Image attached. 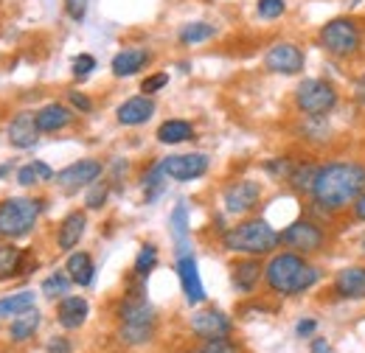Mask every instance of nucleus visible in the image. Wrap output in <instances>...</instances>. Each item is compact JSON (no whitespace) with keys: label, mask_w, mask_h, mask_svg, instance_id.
I'll use <instances>...</instances> for the list:
<instances>
[{"label":"nucleus","mask_w":365,"mask_h":353,"mask_svg":"<svg viewBox=\"0 0 365 353\" xmlns=\"http://www.w3.org/2000/svg\"><path fill=\"white\" fill-rule=\"evenodd\" d=\"M155 266H158V247H155V244H143V247H140V253H138V258H135V266H133L135 278L146 280V278H149V272H152Z\"/></svg>","instance_id":"33"},{"label":"nucleus","mask_w":365,"mask_h":353,"mask_svg":"<svg viewBox=\"0 0 365 353\" xmlns=\"http://www.w3.org/2000/svg\"><path fill=\"white\" fill-rule=\"evenodd\" d=\"M262 275H264V266H262L259 258H253V255L242 258L239 264H233V269H230V280H233V286H236L239 292H245V295H250V292L259 286Z\"/></svg>","instance_id":"21"},{"label":"nucleus","mask_w":365,"mask_h":353,"mask_svg":"<svg viewBox=\"0 0 365 353\" xmlns=\"http://www.w3.org/2000/svg\"><path fill=\"white\" fill-rule=\"evenodd\" d=\"M169 227H172V238H175V247H178V255H188L191 253V244H188V205L178 202L172 216H169Z\"/></svg>","instance_id":"24"},{"label":"nucleus","mask_w":365,"mask_h":353,"mask_svg":"<svg viewBox=\"0 0 365 353\" xmlns=\"http://www.w3.org/2000/svg\"><path fill=\"white\" fill-rule=\"evenodd\" d=\"M62 3H65V14L73 23H82L88 17V0H62Z\"/></svg>","instance_id":"40"},{"label":"nucleus","mask_w":365,"mask_h":353,"mask_svg":"<svg viewBox=\"0 0 365 353\" xmlns=\"http://www.w3.org/2000/svg\"><path fill=\"white\" fill-rule=\"evenodd\" d=\"M68 101H71V107L76 110V112H82V115H88V112H93V101L85 95V93H68Z\"/></svg>","instance_id":"42"},{"label":"nucleus","mask_w":365,"mask_h":353,"mask_svg":"<svg viewBox=\"0 0 365 353\" xmlns=\"http://www.w3.org/2000/svg\"><path fill=\"white\" fill-rule=\"evenodd\" d=\"M160 166H163V174L169 176V179L191 182V179H200V176L208 172L211 160H208V154H202V152H191V154H172V157H163Z\"/></svg>","instance_id":"11"},{"label":"nucleus","mask_w":365,"mask_h":353,"mask_svg":"<svg viewBox=\"0 0 365 353\" xmlns=\"http://www.w3.org/2000/svg\"><path fill=\"white\" fill-rule=\"evenodd\" d=\"M304 68H307V53H304V48L295 43H289V40H278L267 48V53H264V70H270V73H278V76H298V73H304Z\"/></svg>","instance_id":"9"},{"label":"nucleus","mask_w":365,"mask_h":353,"mask_svg":"<svg viewBox=\"0 0 365 353\" xmlns=\"http://www.w3.org/2000/svg\"><path fill=\"white\" fill-rule=\"evenodd\" d=\"M155 110H158V104L152 95H133L115 110V118L121 127H140L155 115Z\"/></svg>","instance_id":"16"},{"label":"nucleus","mask_w":365,"mask_h":353,"mask_svg":"<svg viewBox=\"0 0 365 353\" xmlns=\"http://www.w3.org/2000/svg\"><path fill=\"white\" fill-rule=\"evenodd\" d=\"M365 26L354 14H337L318 28V45L334 59H351L363 51Z\"/></svg>","instance_id":"3"},{"label":"nucleus","mask_w":365,"mask_h":353,"mask_svg":"<svg viewBox=\"0 0 365 353\" xmlns=\"http://www.w3.org/2000/svg\"><path fill=\"white\" fill-rule=\"evenodd\" d=\"M200 353H239V348H236V342L228 339V337H217V339H208L200 348Z\"/></svg>","instance_id":"37"},{"label":"nucleus","mask_w":365,"mask_h":353,"mask_svg":"<svg viewBox=\"0 0 365 353\" xmlns=\"http://www.w3.org/2000/svg\"><path fill=\"white\" fill-rule=\"evenodd\" d=\"M340 101L337 88L329 79H304L295 88V107L301 115L309 118H326Z\"/></svg>","instance_id":"6"},{"label":"nucleus","mask_w":365,"mask_h":353,"mask_svg":"<svg viewBox=\"0 0 365 353\" xmlns=\"http://www.w3.org/2000/svg\"><path fill=\"white\" fill-rule=\"evenodd\" d=\"M107 196H110V182H101L96 179L93 185H88V196H85V205L91 211H101L107 205Z\"/></svg>","instance_id":"34"},{"label":"nucleus","mask_w":365,"mask_h":353,"mask_svg":"<svg viewBox=\"0 0 365 353\" xmlns=\"http://www.w3.org/2000/svg\"><path fill=\"white\" fill-rule=\"evenodd\" d=\"M360 250H363V253H365V238H363V241H360Z\"/></svg>","instance_id":"50"},{"label":"nucleus","mask_w":365,"mask_h":353,"mask_svg":"<svg viewBox=\"0 0 365 353\" xmlns=\"http://www.w3.org/2000/svg\"><path fill=\"white\" fill-rule=\"evenodd\" d=\"M71 275L68 272H53L43 280V295L51 297V300H62L68 292H71Z\"/></svg>","instance_id":"31"},{"label":"nucleus","mask_w":365,"mask_h":353,"mask_svg":"<svg viewBox=\"0 0 365 353\" xmlns=\"http://www.w3.org/2000/svg\"><path fill=\"white\" fill-rule=\"evenodd\" d=\"M149 62H152V51H146V48H121L113 56L110 70L118 79H130V76H138Z\"/></svg>","instance_id":"15"},{"label":"nucleus","mask_w":365,"mask_h":353,"mask_svg":"<svg viewBox=\"0 0 365 353\" xmlns=\"http://www.w3.org/2000/svg\"><path fill=\"white\" fill-rule=\"evenodd\" d=\"M40 322H43V314L37 309H29V311H23V314H17V317L11 320V325H9L11 342H26V339H31V337L40 331Z\"/></svg>","instance_id":"23"},{"label":"nucleus","mask_w":365,"mask_h":353,"mask_svg":"<svg viewBox=\"0 0 365 353\" xmlns=\"http://www.w3.org/2000/svg\"><path fill=\"white\" fill-rule=\"evenodd\" d=\"M194 137V127L182 118H169L158 127V140L166 143V146H178V143H185Z\"/></svg>","instance_id":"26"},{"label":"nucleus","mask_w":365,"mask_h":353,"mask_svg":"<svg viewBox=\"0 0 365 353\" xmlns=\"http://www.w3.org/2000/svg\"><path fill=\"white\" fill-rule=\"evenodd\" d=\"M315 328H318L315 320H301L298 328H295V334H298V337H309V334H315Z\"/></svg>","instance_id":"46"},{"label":"nucleus","mask_w":365,"mask_h":353,"mask_svg":"<svg viewBox=\"0 0 365 353\" xmlns=\"http://www.w3.org/2000/svg\"><path fill=\"white\" fill-rule=\"evenodd\" d=\"M312 353H331V348H329L326 339H315V342H312Z\"/></svg>","instance_id":"48"},{"label":"nucleus","mask_w":365,"mask_h":353,"mask_svg":"<svg viewBox=\"0 0 365 353\" xmlns=\"http://www.w3.org/2000/svg\"><path fill=\"white\" fill-rule=\"evenodd\" d=\"M65 272L71 275V280L76 283V286H91L93 278H96V264H93V258L88 253H71L68 255V264H65Z\"/></svg>","instance_id":"25"},{"label":"nucleus","mask_w":365,"mask_h":353,"mask_svg":"<svg viewBox=\"0 0 365 353\" xmlns=\"http://www.w3.org/2000/svg\"><path fill=\"white\" fill-rule=\"evenodd\" d=\"M166 179H169V176L163 174V166H160V160H158V163H155V166H152V169L143 174V182H140V185L146 188V199H149V202L160 196V191L166 188Z\"/></svg>","instance_id":"32"},{"label":"nucleus","mask_w":365,"mask_h":353,"mask_svg":"<svg viewBox=\"0 0 365 353\" xmlns=\"http://www.w3.org/2000/svg\"><path fill=\"white\" fill-rule=\"evenodd\" d=\"M43 214V199L9 196L0 202V236L3 238H26Z\"/></svg>","instance_id":"5"},{"label":"nucleus","mask_w":365,"mask_h":353,"mask_svg":"<svg viewBox=\"0 0 365 353\" xmlns=\"http://www.w3.org/2000/svg\"><path fill=\"white\" fill-rule=\"evenodd\" d=\"M320 166L318 163H295L292 174H289V188L295 194H309L312 196V188H315V179H318Z\"/></svg>","instance_id":"27"},{"label":"nucleus","mask_w":365,"mask_h":353,"mask_svg":"<svg viewBox=\"0 0 365 353\" xmlns=\"http://www.w3.org/2000/svg\"><path fill=\"white\" fill-rule=\"evenodd\" d=\"M262 199V185L256 179H236L222 191V205L230 216H245L250 214Z\"/></svg>","instance_id":"10"},{"label":"nucleus","mask_w":365,"mask_h":353,"mask_svg":"<svg viewBox=\"0 0 365 353\" xmlns=\"http://www.w3.org/2000/svg\"><path fill=\"white\" fill-rule=\"evenodd\" d=\"M34 297H37V295L29 292V289L0 297V320H9V317H17V314H23V311L34 309Z\"/></svg>","instance_id":"28"},{"label":"nucleus","mask_w":365,"mask_h":353,"mask_svg":"<svg viewBox=\"0 0 365 353\" xmlns=\"http://www.w3.org/2000/svg\"><path fill=\"white\" fill-rule=\"evenodd\" d=\"M191 331L202 339H217V337H228L230 334V320L217 309L197 311L191 317Z\"/></svg>","instance_id":"17"},{"label":"nucleus","mask_w":365,"mask_h":353,"mask_svg":"<svg viewBox=\"0 0 365 353\" xmlns=\"http://www.w3.org/2000/svg\"><path fill=\"white\" fill-rule=\"evenodd\" d=\"M214 37H217V26L202 23V20H197V23H185V26H180V31H178L180 45H200V43L214 40Z\"/></svg>","instance_id":"29"},{"label":"nucleus","mask_w":365,"mask_h":353,"mask_svg":"<svg viewBox=\"0 0 365 353\" xmlns=\"http://www.w3.org/2000/svg\"><path fill=\"white\" fill-rule=\"evenodd\" d=\"M354 98H357L360 104H365V79H363V82H357V90H354Z\"/></svg>","instance_id":"49"},{"label":"nucleus","mask_w":365,"mask_h":353,"mask_svg":"<svg viewBox=\"0 0 365 353\" xmlns=\"http://www.w3.org/2000/svg\"><path fill=\"white\" fill-rule=\"evenodd\" d=\"M166 85H169V73H152V76H146L140 82V93L143 95H155V93H160Z\"/></svg>","instance_id":"38"},{"label":"nucleus","mask_w":365,"mask_h":353,"mask_svg":"<svg viewBox=\"0 0 365 353\" xmlns=\"http://www.w3.org/2000/svg\"><path fill=\"white\" fill-rule=\"evenodd\" d=\"M365 191V166L357 160H331L323 163L312 188V202L323 214H340L354 205Z\"/></svg>","instance_id":"1"},{"label":"nucleus","mask_w":365,"mask_h":353,"mask_svg":"<svg viewBox=\"0 0 365 353\" xmlns=\"http://www.w3.org/2000/svg\"><path fill=\"white\" fill-rule=\"evenodd\" d=\"M71 124H73V112H71L65 104H59V101L46 104V107L37 112V127H40L43 135L62 132V130L71 127Z\"/></svg>","instance_id":"22"},{"label":"nucleus","mask_w":365,"mask_h":353,"mask_svg":"<svg viewBox=\"0 0 365 353\" xmlns=\"http://www.w3.org/2000/svg\"><path fill=\"white\" fill-rule=\"evenodd\" d=\"M351 211H354V216L360 221H365V191L354 199V205H351Z\"/></svg>","instance_id":"47"},{"label":"nucleus","mask_w":365,"mask_h":353,"mask_svg":"<svg viewBox=\"0 0 365 353\" xmlns=\"http://www.w3.org/2000/svg\"><path fill=\"white\" fill-rule=\"evenodd\" d=\"M334 295L343 300H365V266H346L334 278Z\"/></svg>","instance_id":"18"},{"label":"nucleus","mask_w":365,"mask_h":353,"mask_svg":"<svg viewBox=\"0 0 365 353\" xmlns=\"http://www.w3.org/2000/svg\"><path fill=\"white\" fill-rule=\"evenodd\" d=\"M85 230H88V216L82 214V211H71L65 219L59 221V230H56V244H59V250H73L79 241H82V236H85Z\"/></svg>","instance_id":"20"},{"label":"nucleus","mask_w":365,"mask_h":353,"mask_svg":"<svg viewBox=\"0 0 365 353\" xmlns=\"http://www.w3.org/2000/svg\"><path fill=\"white\" fill-rule=\"evenodd\" d=\"M40 127H37V112H17L9 121V143L14 149H31L40 140Z\"/></svg>","instance_id":"14"},{"label":"nucleus","mask_w":365,"mask_h":353,"mask_svg":"<svg viewBox=\"0 0 365 353\" xmlns=\"http://www.w3.org/2000/svg\"><path fill=\"white\" fill-rule=\"evenodd\" d=\"M71 339H65V337H53L51 342H48V353H71Z\"/></svg>","instance_id":"44"},{"label":"nucleus","mask_w":365,"mask_h":353,"mask_svg":"<svg viewBox=\"0 0 365 353\" xmlns=\"http://www.w3.org/2000/svg\"><path fill=\"white\" fill-rule=\"evenodd\" d=\"M23 258H26V253H23L20 247H14V244H0V280L20 275Z\"/></svg>","instance_id":"30"},{"label":"nucleus","mask_w":365,"mask_h":353,"mask_svg":"<svg viewBox=\"0 0 365 353\" xmlns=\"http://www.w3.org/2000/svg\"><path fill=\"white\" fill-rule=\"evenodd\" d=\"M281 244L298 255H312V253H320L323 244H326V233L318 221L312 219H295L292 224H287L281 230Z\"/></svg>","instance_id":"8"},{"label":"nucleus","mask_w":365,"mask_h":353,"mask_svg":"<svg viewBox=\"0 0 365 353\" xmlns=\"http://www.w3.org/2000/svg\"><path fill=\"white\" fill-rule=\"evenodd\" d=\"M281 244V233L275 230L270 221L264 219H245L236 227L225 230L222 236V247L236 255H270L275 247Z\"/></svg>","instance_id":"2"},{"label":"nucleus","mask_w":365,"mask_h":353,"mask_svg":"<svg viewBox=\"0 0 365 353\" xmlns=\"http://www.w3.org/2000/svg\"><path fill=\"white\" fill-rule=\"evenodd\" d=\"M292 169H295V163H292L289 157H275V160H267V163H264V172L270 176H278V179H289Z\"/></svg>","instance_id":"36"},{"label":"nucleus","mask_w":365,"mask_h":353,"mask_svg":"<svg viewBox=\"0 0 365 353\" xmlns=\"http://www.w3.org/2000/svg\"><path fill=\"white\" fill-rule=\"evenodd\" d=\"M307 269V258L298 255V253H275L273 258L264 266V280L267 286L273 289L275 295H298V280H301V272Z\"/></svg>","instance_id":"7"},{"label":"nucleus","mask_w":365,"mask_h":353,"mask_svg":"<svg viewBox=\"0 0 365 353\" xmlns=\"http://www.w3.org/2000/svg\"><path fill=\"white\" fill-rule=\"evenodd\" d=\"M17 182L26 185V188H31V185H37V182H43V179L37 174L34 163H29V166H20V169H17Z\"/></svg>","instance_id":"43"},{"label":"nucleus","mask_w":365,"mask_h":353,"mask_svg":"<svg viewBox=\"0 0 365 353\" xmlns=\"http://www.w3.org/2000/svg\"><path fill=\"white\" fill-rule=\"evenodd\" d=\"M91 70H96V59H93L91 53H79V56L73 59V76H76V79H88Z\"/></svg>","instance_id":"39"},{"label":"nucleus","mask_w":365,"mask_h":353,"mask_svg":"<svg viewBox=\"0 0 365 353\" xmlns=\"http://www.w3.org/2000/svg\"><path fill=\"white\" fill-rule=\"evenodd\" d=\"M88 314H91V306H88V300L79 297V295H65V297L59 300V306H56V320H59V325L68 328V331L82 328L85 320H88Z\"/></svg>","instance_id":"19"},{"label":"nucleus","mask_w":365,"mask_h":353,"mask_svg":"<svg viewBox=\"0 0 365 353\" xmlns=\"http://www.w3.org/2000/svg\"><path fill=\"white\" fill-rule=\"evenodd\" d=\"M256 14L262 20H278L287 14V0H256Z\"/></svg>","instance_id":"35"},{"label":"nucleus","mask_w":365,"mask_h":353,"mask_svg":"<svg viewBox=\"0 0 365 353\" xmlns=\"http://www.w3.org/2000/svg\"><path fill=\"white\" fill-rule=\"evenodd\" d=\"M178 278H180L182 295H185V303L188 306H200L205 300V286L200 280V269L194 255H178Z\"/></svg>","instance_id":"13"},{"label":"nucleus","mask_w":365,"mask_h":353,"mask_svg":"<svg viewBox=\"0 0 365 353\" xmlns=\"http://www.w3.org/2000/svg\"><path fill=\"white\" fill-rule=\"evenodd\" d=\"M320 280V269L312 264H307V269L301 272V280H298V295H304V292H309L315 283Z\"/></svg>","instance_id":"41"},{"label":"nucleus","mask_w":365,"mask_h":353,"mask_svg":"<svg viewBox=\"0 0 365 353\" xmlns=\"http://www.w3.org/2000/svg\"><path fill=\"white\" fill-rule=\"evenodd\" d=\"M101 174H104V166H101L98 160H93V157H85V160H76V163L65 166L53 179H56V185H59L62 191L73 194V191H79V188L93 185L96 179H101Z\"/></svg>","instance_id":"12"},{"label":"nucleus","mask_w":365,"mask_h":353,"mask_svg":"<svg viewBox=\"0 0 365 353\" xmlns=\"http://www.w3.org/2000/svg\"><path fill=\"white\" fill-rule=\"evenodd\" d=\"M31 163H34V169H37V174H40V179H43V182H51V179H53V169H51V166H48V163H43V160H31Z\"/></svg>","instance_id":"45"},{"label":"nucleus","mask_w":365,"mask_h":353,"mask_svg":"<svg viewBox=\"0 0 365 353\" xmlns=\"http://www.w3.org/2000/svg\"><path fill=\"white\" fill-rule=\"evenodd\" d=\"M118 337L124 345H146L155 337L158 314L143 297V292H133L130 297H124V303L118 306Z\"/></svg>","instance_id":"4"}]
</instances>
